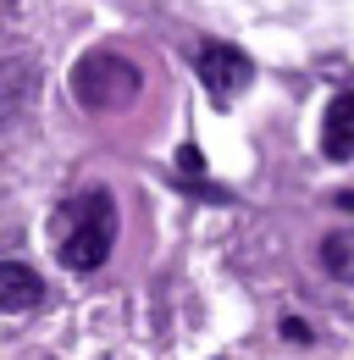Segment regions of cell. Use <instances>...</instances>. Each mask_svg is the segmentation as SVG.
<instances>
[{
    "mask_svg": "<svg viewBox=\"0 0 354 360\" xmlns=\"http://www.w3.org/2000/svg\"><path fill=\"white\" fill-rule=\"evenodd\" d=\"M111 238H117V205L105 188H84L55 211V255L67 271H94L111 255Z\"/></svg>",
    "mask_w": 354,
    "mask_h": 360,
    "instance_id": "cell-1",
    "label": "cell"
},
{
    "mask_svg": "<svg viewBox=\"0 0 354 360\" xmlns=\"http://www.w3.org/2000/svg\"><path fill=\"white\" fill-rule=\"evenodd\" d=\"M138 89H144L138 67L117 50H88L72 67V94H78L84 111H122V105L138 100Z\"/></svg>",
    "mask_w": 354,
    "mask_h": 360,
    "instance_id": "cell-2",
    "label": "cell"
},
{
    "mask_svg": "<svg viewBox=\"0 0 354 360\" xmlns=\"http://www.w3.org/2000/svg\"><path fill=\"white\" fill-rule=\"evenodd\" d=\"M194 72H199V84L216 94V100H232V94L249 84V56L232 45H221V39H205V45H194Z\"/></svg>",
    "mask_w": 354,
    "mask_h": 360,
    "instance_id": "cell-3",
    "label": "cell"
},
{
    "mask_svg": "<svg viewBox=\"0 0 354 360\" xmlns=\"http://www.w3.org/2000/svg\"><path fill=\"white\" fill-rule=\"evenodd\" d=\"M44 300V277L28 261H0V311H34Z\"/></svg>",
    "mask_w": 354,
    "mask_h": 360,
    "instance_id": "cell-4",
    "label": "cell"
},
{
    "mask_svg": "<svg viewBox=\"0 0 354 360\" xmlns=\"http://www.w3.org/2000/svg\"><path fill=\"white\" fill-rule=\"evenodd\" d=\"M321 150H327L332 161H354V89L332 94L327 122H321Z\"/></svg>",
    "mask_w": 354,
    "mask_h": 360,
    "instance_id": "cell-5",
    "label": "cell"
},
{
    "mask_svg": "<svg viewBox=\"0 0 354 360\" xmlns=\"http://www.w3.org/2000/svg\"><path fill=\"white\" fill-rule=\"evenodd\" d=\"M321 266L332 271L338 283H354V227H332L321 238Z\"/></svg>",
    "mask_w": 354,
    "mask_h": 360,
    "instance_id": "cell-6",
    "label": "cell"
},
{
    "mask_svg": "<svg viewBox=\"0 0 354 360\" xmlns=\"http://www.w3.org/2000/svg\"><path fill=\"white\" fill-rule=\"evenodd\" d=\"M177 188H188V194H211V200H227V194H221V188H211V183H205V155H199V150H194V144H183V150H177Z\"/></svg>",
    "mask_w": 354,
    "mask_h": 360,
    "instance_id": "cell-7",
    "label": "cell"
},
{
    "mask_svg": "<svg viewBox=\"0 0 354 360\" xmlns=\"http://www.w3.org/2000/svg\"><path fill=\"white\" fill-rule=\"evenodd\" d=\"M282 338H294V344H310V327L299 316H282Z\"/></svg>",
    "mask_w": 354,
    "mask_h": 360,
    "instance_id": "cell-8",
    "label": "cell"
},
{
    "mask_svg": "<svg viewBox=\"0 0 354 360\" xmlns=\"http://www.w3.org/2000/svg\"><path fill=\"white\" fill-rule=\"evenodd\" d=\"M338 211H354V188H343V194H338Z\"/></svg>",
    "mask_w": 354,
    "mask_h": 360,
    "instance_id": "cell-9",
    "label": "cell"
}]
</instances>
